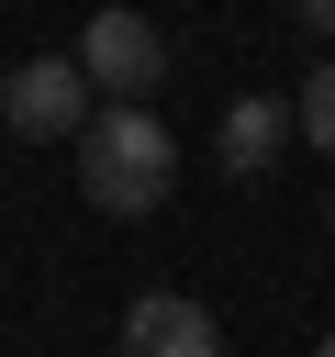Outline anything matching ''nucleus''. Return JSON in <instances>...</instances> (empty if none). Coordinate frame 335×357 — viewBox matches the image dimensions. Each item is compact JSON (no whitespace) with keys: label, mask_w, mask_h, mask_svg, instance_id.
Listing matches in <instances>:
<instances>
[{"label":"nucleus","mask_w":335,"mask_h":357,"mask_svg":"<svg viewBox=\"0 0 335 357\" xmlns=\"http://www.w3.org/2000/svg\"><path fill=\"white\" fill-rule=\"evenodd\" d=\"M78 67H89V89H112V112H145V89L168 78V33L134 22V11H100L78 33Z\"/></svg>","instance_id":"nucleus-3"},{"label":"nucleus","mask_w":335,"mask_h":357,"mask_svg":"<svg viewBox=\"0 0 335 357\" xmlns=\"http://www.w3.org/2000/svg\"><path fill=\"white\" fill-rule=\"evenodd\" d=\"M0 123L34 134V145H45V134H89V123H100L89 67H78V56H22V67L0 78Z\"/></svg>","instance_id":"nucleus-2"},{"label":"nucleus","mask_w":335,"mask_h":357,"mask_svg":"<svg viewBox=\"0 0 335 357\" xmlns=\"http://www.w3.org/2000/svg\"><path fill=\"white\" fill-rule=\"evenodd\" d=\"M123 357H223V335H212V312L190 290H145L123 312Z\"/></svg>","instance_id":"nucleus-4"},{"label":"nucleus","mask_w":335,"mask_h":357,"mask_svg":"<svg viewBox=\"0 0 335 357\" xmlns=\"http://www.w3.org/2000/svg\"><path fill=\"white\" fill-rule=\"evenodd\" d=\"M168 178H179L168 123H156V112H112V100H100V123L78 134V190H89V212L134 223V212H156V201H168Z\"/></svg>","instance_id":"nucleus-1"},{"label":"nucleus","mask_w":335,"mask_h":357,"mask_svg":"<svg viewBox=\"0 0 335 357\" xmlns=\"http://www.w3.org/2000/svg\"><path fill=\"white\" fill-rule=\"evenodd\" d=\"M290 134H302V123H290V100H268V89H257V100H234V112H223L212 156H223V178H268V167L290 156Z\"/></svg>","instance_id":"nucleus-5"},{"label":"nucleus","mask_w":335,"mask_h":357,"mask_svg":"<svg viewBox=\"0 0 335 357\" xmlns=\"http://www.w3.org/2000/svg\"><path fill=\"white\" fill-rule=\"evenodd\" d=\"M313 357H335V335H324V346H313Z\"/></svg>","instance_id":"nucleus-8"},{"label":"nucleus","mask_w":335,"mask_h":357,"mask_svg":"<svg viewBox=\"0 0 335 357\" xmlns=\"http://www.w3.org/2000/svg\"><path fill=\"white\" fill-rule=\"evenodd\" d=\"M290 123H302V145H324V156H335V56H324V67L302 78V100H290Z\"/></svg>","instance_id":"nucleus-6"},{"label":"nucleus","mask_w":335,"mask_h":357,"mask_svg":"<svg viewBox=\"0 0 335 357\" xmlns=\"http://www.w3.org/2000/svg\"><path fill=\"white\" fill-rule=\"evenodd\" d=\"M302 22H313V33H335V0H302Z\"/></svg>","instance_id":"nucleus-7"}]
</instances>
